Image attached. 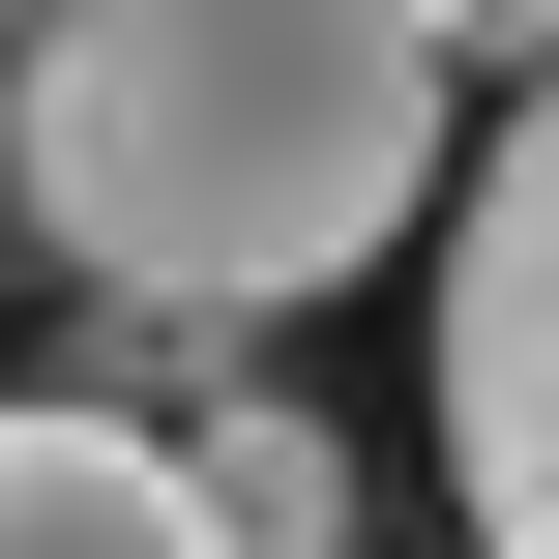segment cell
I'll return each mask as SVG.
<instances>
[{
	"mask_svg": "<svg viewBox=\"0 0 559 559\" xmlns=\"http://www.w3.org/2000/svg\"><path fill=\"white\" fill-rule=\"evenodd\" d=\"M442 59H472V88L531 118V88H559V0H442Z\"/></svg>",
	"mask_w": 559,
	"mask_h": 559,
	"instance_id": "5",
	"label": "cell"
},
{
	"mask_svg": "<svg viewBox=\"0 0 559 559\" xmlns=\"http://www.w3.org/2000/svg\"><path fill=\"white\" fill-rule=\"evenodd\" d=\"M88 413H147L177 442V501H206V559H354V442L265 383V354H206V324H118V354H59Z\"/></svg>",
	"mask_w": 559,
	"mask_h": 559,
	"instance_id": "3",
	"label": "cell"
},
{
	"mask_svg": "<svg viewBox=\"0 0 559 559\" xmlns=\"http://www.w3.org/2000/svg\"><path fill=\"white\" fill-rule=\"evenodd\" d=\"M0 559H206V501H177V442H147V413L29 383V413H0Z\"/></svg>",
	"mask_w": 559,
	"mask_h": 559,
	"instance_id": "4",
	"label": "cell"
},
{
	"mask_svg": "<svg viewBox=\"0 0 559 559\" xmlns=\"http://www.w3.org/2000/svg\"><path fill=\"white\" fill-rule=\"evenodd\" d=\"M29 29H59V0H0V59H29Z\"/></svg>",
	"mask_w": 559,
	"mask_h": 559,
	"instance_id": "6",
	"label": "cell"
},
{
	"mask_svg": "<svg viewBox=\"0 0 559 559\" xmlns=\"http://www.w3.org/2000/svg\"><path fill=\"white\" fill-rule=\"evenodd\" d=\"M472 59L442 0H59L0 59V236L88 295V324H295L354 295L472 147Z\"/></svg>",
	"mask_w": 559,
	"mask_h": 559,
	"instance_id": "1",
	"label": "cell"
},
{
	"mask_svg": "<svg viewBox=\"0 0 559 559\" xmlns=\"http://www.w3.org/2000/svg\"><path fill=\"white\" fill-rule=\"evenodd\" d=\"M442 501H472V559H559V88L442 206Z\"/></svg>",
	"mask_w": 559,
	"mask_h": 559,
	"instance_id": "2",
	"label": "cell"
}]
</instances>
